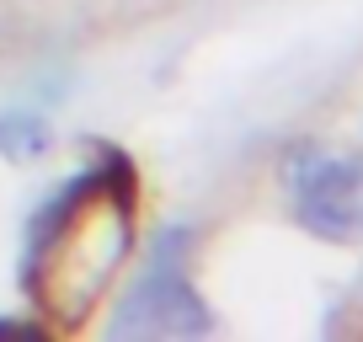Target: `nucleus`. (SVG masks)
I'll list each match as a JSON object with an SVG mask.
<instances>
[{"mask_svg": "<svg viewBox=\"0 0 363 342\" xmlns=\"http://www.w3.org/2000/svg\"><path fill=\"white\" fill-rule=\"evenodd\" d=\"M289 204L310 236L337 246L363 241V155H342V150L299 155L289 171Z\"/></svg>", "mask_w": 363, "mask_h": 342, "instance_id": "f257e3e1", "label": "nucleus"}, {"mask_svg": "<svg viewBox=\"0 0 363 342\" xmlns=\"http://www.w3.org/2000/svg\"><path fill=\"white\" fill-rule=\"evenodd\" d=\"M203 331H214V316L177 267L145 273L107 321V337H203Z\"/></svg>", "mask_w": 363, "mask_h": 342, "instance_id": "f03ea898", "label": "nucleus"}, {"mask_svg": "<svg viewBox=\"0 0 363 342\" xmlns=\"http://www.w3.org/2000/svg\"><path fill=\"white\" fill-rule=\"evenodd\" d=\"M48 145H54V128H48V118L38 113H6L0 118V155L6 160H43Z\"/></svg>", "mask_w": 363, "mask_h": 342, "instance_id": "7ed1b4c3", "label": "nucleus"}, {"mask_svg": "<svg viewBox=\"0 0 363 342\" xmlns=\"http://www.w3.org/2000/svg\"><path fill=\"white\" fill-rule=\"evenodd\" d=\"M0 331L11 337V331H38V326H27V321H11V316H0Z\"/></svg>", "mask_w": 363, "mask_h": 342, "instance_id": "20e7f679", "label": "nucleus"}]
</instances>
